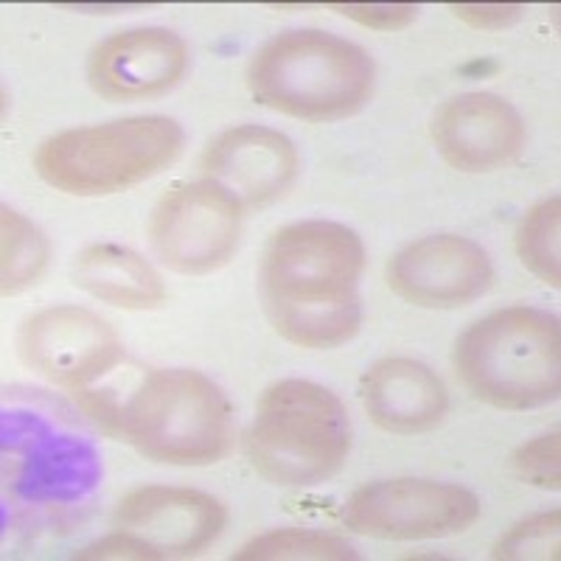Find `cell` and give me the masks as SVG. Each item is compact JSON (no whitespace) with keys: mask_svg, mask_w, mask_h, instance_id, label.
Here are the masks:
<instances>
[{"mask_svg":"<svg viewBox=\"0 0 561 561\" xmlns=\"http://www.w3.org/2000/svg\"><path fill=\"white\" fill-rule=\"evenodd\" d=\"M188 70V45L169 28H129L99 43L88 79L99 96L138 102L172 90Z\"/></svg>","mask_w":561,"mask_h":561,"instance_id":"13","label":"cell"},{"mask_svg":"<svg viewBox=\"0 0 561 561\" xmlns=\"http://www.w3.org/2000/svg\"><path fill=\"white\" fill-rule=\"evenodd\" d=\"M351 449V421L329 388L284 379L264 390L244 435L250 466L267 483L300 489L332 478Z\"/></svg>","mask_w":561,"mask_h":561,"instance_id":"4","label":"cell"},{"mask_svg":"<svg viewBox=\"0 0 561 561\" xmlns=\"http://www.w3.org/2000/svg\"><path fill=\"white\" fill-rule=\"evenodd\" d=\"M494 270L478 242L455 233L424 237L390 259L388 284L421 309H455L472 304L491 287Z\"/></svg>","mask_w":561,"mask_h":561,"instance_id":"10","label":"cell"},{"mask_svg":"<svg viewBox=\"0 0 561 561\" xmlns=\"http://www.w3.org/2000/svg\"><path fill=\"white\" fill-rule=\"evenodd\" d=\"M115 525L154 550L158 559H185L217 542L228 511L205 491L144 485L118 503Z\"/></svg>","mask_w":561,"mask_h":561,"instance_id":"12","label":"cell"},{"mask_svg":"<svg viewBox=\"0 0 561 561\" xmlns=\"http://www.w3.org/2000/svg\"><path fill=\"white\" fill-rule=\"evenodd\" d=\"M332 9L377 32H402L419 18V7L413 3H332Z\"/></svg>","mask_w":561,"mask_h":561,"instance_id":"22","label":"cell"},{"mask_svg":"<svg viewBox=\"0 0 561 561\" xmlns=\"http://www.w3.org/2000/svg\"><path fill=\"white\" fill-rule=\"evenodd\" d=\"M115 435L158 463L205 466L230 449L233 413L199 370H152L118 408Z\"/></svg>","mask_w":561,"mask_h":561,"instance_id":"5","label":"cell"},{"mask_svg":"<svg viewBox=\"0 0 561 561\" xmlns=\"http://www.w3.org/2000/svg\"><path fill=\"white\" fill-rule=\"evenodd\" d=\"M365 413L385 433L415 435L438 427L447 415V390L433 368L419 359L388 357L365 370L363 382Z\"/></svg>","mask_w":561,"mask_h":561,"instance_id":"15","label":"cell"},{"mask_svg":"<svg viewBox=\"0 0 561 561\" xmlns=\"http://www.w3.org/2000/svg\"><path fill=\"white\" fill-rule=\"evenodd\" d=\"M466 390L500 410L553 402L561 388V329L550 312L508 307L469 325L455 343Z\"/></svg>","mask_w":561,"mask_h":561,"instance_id":"3","label":"cell"},{"mask_svg":"<svg viewBox=\"0 0 561 561\" xmlns=\"http://www.w3.org/2000/svg\"><path fill=\"white\" fill-rule=\"evenodd\" d=\"M455 18H460L466 26L483 28V32H497V28L517 23L523 7L519 3H453L449 7Z\"/></svg>","mask_w":561,"mask_h":561,"instance_id":"23","label":"cell"},{"mask_svg":"<svg viewBox=\"0 0 561 561\" xmlns=\"http://www.w3.org/2000/svg\"><path fill=\"white\" fill-rule=\"evenodd\" d=\"M374 77L365 48L318 28L278 34L253 54L248 68L259 102L304 122L354 115L374 93Z\"/></svg>","mask_w":561,"mask_h":561,"instance_id":"2","label":"cell"},{"mask_svg":"<svg viewBox=\"0 0 561 561\" xmlns=\"http://www.w3.org/2000/svg\"><path fill=\"white\" fill-rule=\"evenodd\" d=\"M478 517L480 500L474 491L427 478L377 480L354 491L345 503L351 530L388 542L463 534Z\"/></svg>","mask_w":561,"mask_h":561,"instance_id":"7","label":"cell"},{"mask_svg":"<svg viewBox=\"0 0 561 561\" xmlns=\"http://www.w3.org/2000/svg\"><path fill=\"white\" fill-rule=\"evenodd\" d=\"M73 280L93 298L122 309H154L167 300L158 270L122 244H90L73 262Z\"/></svg>","mask_w":561,"mask_h":561,"instance_id":"16","label":"cell"},{"mask_svg":"<svg viewBox=\"0 0 561 561\" xmlns=\"http://www.w3.org/2000/svg\"><path fill=\"white\" fill-rule=\"evenodd\" d=\"M183 152V129L167 115L65 129L43 140L34 169L48 185L77 197H102L154 178Z\"/></svg>","mask_w":561,"mask_h":561,"instance_id":"6","label":"cell"},{"mask_svg":"<svg viewBox=\"0 0 561 561\" xmlns=\"http://www.w3.org/2000/svg\"><path fill=\"white\" fill-rule=\"evenodd\" d=\"M48 264V242L43 230L18 210H0V287L3 295H18L37 284Z\"/></svg>","mask_w":561,"mask_h":561,"instance_id":"17","label":"cell"},{"mask_svg":"<svg viewBox=\"0 0 561 561\" xmlns=\"http://www.w3.org/2000/svg\"><path fill=\"white\" fill-rule=\"evenodd\" d=\"M18 345L28 368L73 393L110 374L124 357L113 325L82 307L34 312L20 329Z\"/></svg>","mask_w":561,"mask_h":561,"instance_id":"9","label":"cell"},{"mask_svg":"<svg viewBox=\"0 0 561 561\" xmlns=\"http://www.w3.org/2000/svg\"><path fill=\"white\" fill-rule=\"evenodd\" d=\"M237 561H348L357 559L354 548L334 534L304 528H280L255 536L237 550Z\"/></svg>","mask_w":561,"mask_h":561,"instance_id":"18","label":"cell"},{"mask_svg":"<svg viewBox=\"0 0 561 561\" xmlns=\"http://www.w3.org/2000/svg\"><path fill=\"white\" fill-rule=\"evenodd\" d=\"M561 511H545L517 523L494 545V559L500 561H556L559 559Z\"/></svg>","mask_w":561,"mask_h":561,"instance_id":"20","label":"cell"},{"mask_svg":"<svg viewBox=\"0 0 561 561\" xmlns=\"http://www.w3.org/2000/svg\"><path fill=\"white\" fill-rule=\"evenodd\" d=\"M517 253L525 267L550 287H561V199L548 197L525 214L517 230Z\"/></svg>","mask_w":561,"mask_h":561,"instance_id":"19","label":"cell"},{"mask_svg":"<svg viewBox=\"0 0 561 561\" xmlns=\"http://www.w3.org/2000/svg\"><path fill=\"white\" fill-rule=\"evenodd\" d=\"M77 559H158V556H154V550H149L147 545L140 542V539H135L133 534L118 530L113 536H104L102 542L79 550Z\"/></svg>","mask_w":561,"mask_h":561,"instance_id":"24","label":"cell"},{"mask_svg":"<svg viewBox=\"0 0 561 561\" xmlns=\"http://www.w3.org/2000/svg\"><path fill=\"white\" fill-rule=\"evenodd\" d=\"M559 430L539 438L528 440L511 455V472L517 474L523 483L536 485V489L559 491L561 472H559Z\"/></svg>","mask_w":561,"mask_h":561,"instance_id":"21","label":"cell"},{"mask_svg":"<svg viewBox=\"0 0 561 561\" xmlns=\"http://www.w3.org/2000/svg\"><path fill=\"white\" fill-rule=\"evenodd\" d=\"M298 149L278 129L242 124L210 140L199 160L203 180L239 208H259L287 192L298 178Z\"/></svg>","mask_w":561,"mask_h":561,"instance_id":"11","label":"cell"},{"mask_svg":"<svg viewBox=\"0 0 561 561\" xmlns=\"http://www.w3.org/2000/svg\"><path fill=\"white\" fill-rule=\"evenodd\" d=\"M242 208L210 183H180L154 205L149 239L160 262L185 275L214 273L239 242Z\"/></svg>","mask_w":561,"mask_h":561,"instance_id":"8","label":"cell"},{"mask_svg":"<svg viewBox=\"0 0 561 561\" xmlns=\"http://www.w3.org/2000/svg\"><path fill=\"white\" fill-rule=\"evenodd\" d=\"M433 140L449 167L494 172L523 152L525 124L503 96L463 93L440 104L433 118Z\"/></svg>","mask_w":561,"mask_h":561,"instance_id":"14","label":"cell"},{"mask_svg":"<svg viewBox=\"0 0 561 561\" xmlns=\"http://www.w3.org/2000/svg\"><path fill=\"white\" fill-rule=\"evenodd\" d=\"M363 239L337 222L275 230L262 259V300L275 332L300 348H337L363 320Z\"/></svg>","mask_w":561,"mask_h":561,"instance_id":"1","label":"cell"}]
</instances>
